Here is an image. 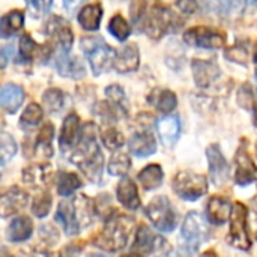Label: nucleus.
<instances>
[{
  "instance_id": "28",
  "label": "nucleus",
  "mask_w": 257,
  "mask_h": 257,
  "mask_svg": "<svg viewBox=\"0 0 257 257\" xmlns=\"http://www.w3.org/2000/svg\"><path fill=\"white\" fill-rule=\"evenodd\" d=\"M54 136V126L53 123L47 122L44 123V126L41 128L38 139H36V145H35V154L41 155L42 158H50L53 155V148H51V140Z\"/></svg>"
},
{
  "instance_id": "11",
  "label": "nucleus",
  "mask_w": 257,
  "mask_h": 257,
  "mask_svg": "<svg viewBox=\"0 0 257 257\" xmlns=\"http://www.w3.org/2000/svg\"><path fill=\"white\" fill-rule=\"evenodd\" d=\"M172 21H173V14L166 8L157 6L148 15L145 23V30L152 39H160L170 30L173 24Z\"/></svg>"
},
{
  "instance_id": "35",
  "label": "nucleus",
  "mask_w": 257,
  "mask_h": 257,
  "mask_svg": "<svg viewBox=\"0 0 257 257\" xmlns=\"http://www.w3.org/2000/svg\"><path fill=\"white\" fill-rule=\"evenodd\" d=\"M154 104H155L158 111L170 113V111H173L176 108L178 99H176V95L172 90H160L157 93V98H155Z\"/></svg>"
},
{
  "instance_id": "43",
  "label": "nucleus",
  "mask_w": 257,
  "mask_h": 257,
  "mask_svg": "<svg viewBox=\"0 0 257 257\" xmlns=\"http://www.w3.org/2000/svg\"><path fill=\"white\" fill-rule=\"evenodd\" d=\"M226 56L233 60V62H238V63H247L248 60V53H247V47H242V45H233L230 47L227 51H226Z\"/></svg>"
},
{
  "instance_id": "19",
  "label": "nucleus",
  "mask_w": 257,
  "mask_h": 257,
  "mask_svg": "<svg viewBox=\"0 0 257 257\" xmlns=\"http://www.w3.org/2000/svg\"><path fill=\"white\" fill-rule=\"evenodd\" d=\"M232 215L230 202L224 197H211L206 205V220L212 224H224Z\"/></svg>"
},
{
  "instance_id": "38",
  "label": "nucleus",
  "mask_w": 257,
  "mask_h": 257,
  "mask_svg": "<svg viewBox=\"0 0 257 257\" xmlns=\"http://www.w3.org/2000/svg\"><path fill=\"white\" fill-rule=\"evenodd\" d=\"M51 203H53V199L48 193H42L39 196L35 197L33 203H32V212L33 215L42 218L45 217L48 212H50V208H51Z\"/></svg>"
},
{
  "instance_id": "36",
  "label": "nucleus",
  "mask_w": 257,
  "mask_h": 257,
  "mask_svg": "<svg viewBox=\"0 0 257 257\" xmlns=\"http://www.w3.org/2000/svg\"><path fill=\"white\" fill-rule=\"evenodd\" d=\"M108 30L119 41H125L130 36V26H128V23L125 21V18L122 15H114L110 20Z\"/></svg>"
},
{
  "instance_id": "3",
  "label": "nucleus",
  "mask_w": 257,
  "mask_h": 257,
  "mask_svg": "<svg viewBox=\"0 0 257 257\" xmlns=\"http://www.w3.org/2000/svg\"><path fill=\"white\" fill-rule=\"evenodd\" d=\"M89 209H92L90 200L86 199V196H77V199H74L72 202L65 200V202L59 203V208L56 212V221H59L62 224L66 235H69V236L78 235L80 223H81L83 217L87 221L90 220Z\"/></svg>"
},
{
  "instance_id": "37",
  "label": "nucleus",
  "mask_w": 257,
  "mask_h": 257,
  "mask_svg": "<svg viewBox=\"0 0 257 257\" xmlns=\"http://www.w3.org/2000/svg\"><path fill=\"white\" fill-rule=\"evenodd\" d=\"M101 139L105 148L116 151L119 148H122V145L125 143V139L122 136V133H119L116 128H107L101 133Z\"/></svg>"
},
{
  "instance_id": "17",
  "label": "nucleus",
  "mask_w": 257,
  "mask_h": 257,
  "mask_svg": "<svg viewBox=\"0 0 257 257\" xmlns=\"http://www.w3.org/2000/svg\"><path fill=\"white\" fill-rule=\"evenodd\" d=\"M139 63H140V54L136 44H128L116 53L114 68L117 72L122 74L133 72L139 68Z\"/></svg>"
},
{
  "instance_id": "32",
  "label": "nucleus",
  "mask_w": 257,
  "mask_h": 257,
  "mask_svg": "<svg viewBox=\"0 0 257 257\" xmlns=\"http://www.w3.org/2000/svg\"><path fill=\"white\" fill-rule=\"evenodd\" d=\"M42 101L45 108L50 113H57L63 108V101H65V93L60 89H48L42 95Z\"/></svg>"
},
{
  "instance_id": "25",
  "label": "nucleus",
  "mask_w": 257,
  "mask_h": 257,
  "mask_svg": "<svg viewBox=\"0 0 257 257\" xmlns=\"http://www.w3.org/2000/svg\"><path fill=\"white\" fill-rule=\"evenodd\" d=\"M33 232V223L29 217L23 215L15 220L8 226V239L11 242H23L32 236Z\"/></svg>"
},
{
  "instance_id": "4",
  "label": "nucleus",
  "mask_w": 257,
  "mask_h": 257,
  "mask_svg": "<svg viewBox=\"0 0 257 257\" xmlns=\"http://www.w3.org/2000/svg\"><path fill=\"white\" fill-rule=\"evenodd\" d=\"M81 48L84 54L87 56V60L90 63V68L95 75L102 74L104 71L114 66L116 53L113 48L105 45L101 39H83Z\"/></svg>"
},
{
  "instance_id": "47",
  "label": "nucleus",
  "mask_w": 257,
  "mask_h": 257,
  "mask_svg": "<svg viewBox=\"0 0 257 257\" xmlns=\"http://www.w3.org/2000/svg\"><path fill=\"white\" fill-rule=\"evenodd\" d=\"M176 6L184 12V14H194L199 8L197 0H178Z\"/></svg>"
},
{
  "instance_id": "56",
  "label": "nucleus",
  "mask_w": 257,
  "mask_h": 257,
  "mask_svg": "<svg viewBox=\"0 0 257 257\" xmlns=\"http://www.w3.org/2000/svg\"><path fill=\"white\" fill-rule=\"evenodd\" d=\"M122 257H137L134 253H131V254H125V256H122Z\"/></svg>"
},
{
  "instance_id": "50",
  "label": "nucleus",
  "mask_w": 257,
  "mask_h": 257,
  "mask_svg": "<svg viewBox=\"0 0 257 257\" xmlns=\"http://www.w3.org/2000/svg\"><path fill=\"white\" fill-rule=\"evenodd\" d=\"M245 3V6L248 8H257V0H242Z\"/></svg>"
},
{
  "instance_id": "55",
  "label": "nucleus",
  "mask_w": 257,
  "mask_h": 257,
  "mask_svg": "<svg viewBox=\"0 0 257 257\" xmlns=\"http://www.w3.org/2000/svg\"><path fill=\"white\" fill-rule=\"evenodd\" d=\"M163 257H181L178 253H170V254H167V256H163Z\"/></svg>"
},
{
  "instance_id": "27",
  "label": "nucleus",
  "mask_w": 257,
  "mask_h": 257,
  "mask_svg": "<svg viewBox=\"0 0 257 257\" xmlns=\"http://www.w3.org/2000/svg\"><path fill=\"white\" fill-rule=\"evenodd\" d=\"M102 18V8L98 3H92V5H86L80 14H78V23L83 29L93 32L98 30L99 23Z\"/></svg>"
},
{
  "instance_id": "20",
  "label": "nucleus",
  "mask_w": 257,
  "mask_h": 257,
  "mask_svg": "<svg viewBox=\"0 0 257 257\" xmlns=\"http://www.w3.org/2000/svg\"><path fill=\"white\" fill-rule=\"evenodd\" d=\"M130 151L136 157H142V158L155 154V151H157L155 137L152 136V133H149L146 130L134 133L130 139Z\"/></svg>"
},
{
  "instance_id": "5",
  "label": "nucleus",
  "mask_w": 257,
  "mask_h": 257,
  "mask_svg": "<svg viewBox=\"0 0 257 257\" xmlns=\"http://www.w3.org/2000/svg\"><path fill=\"white\" fill-rule=\"evenodd\" d=\"M146 215L152 221V224L164 233L172 232L178 223L176 212L170 200L164 196H158L149 202V205L146 206Z\"/></svg>"
},
{
  "instance_id": "31",
  "label": "nucleus",
  "mask_w": 257,
  "mask_h": 257,
  "mask_svg": "<svg viewBox=\"0 0 257 257\" xmlns=\"http://www.w3.org/2000/svg\"><path fill=\"white\" fill-rule=\"evenodd\" d=\"M81 187V179L71 172H60L57 181V193L62 197H69L75 190Z\"/></svg>"
},
{
  "instance_id": "39",
  "label": "nucleus",
  "mask_w": 257,
  "mask_h": 257,
  "mask_svg": "<svg viewBox=\"0 0 257 257\" xmlns=\"http://www.w3.org/2000/svg\"><path fill=\"white\" fill-rule=\"evenodd\" d=\"M0 142H2V149H0V157H2V164H6L15 154H17V143L12 139V136H9L8 133H2L0 136Z\"/></svg>"
},
{
  "instance_id": "45",
  "label": "nucleus",
  "mask_w": 257,
  "mask_h": 257,
  "mask_svg": "<svg viewBox=\"0 0 257 257\" xmlns=\"http://www.w3.org/2000/svg\"><path fill=\"white\" fill-rule=\"evenodd\" d=\"M209 6L214 9V12L217 14H229L233 5V0H208Z\"/></svg>"
},
{
  "instance_id": "41",
  "label": "nucleus",
  "mask_w": 257,
  "mask_h": 257,
  "mask_svg": "<svg viewBox=\"0 0 257 257\" xmlns=\"http://www.w3.org/2000/svg\"><path fill=\"white\" fill-rule=\"evenodd\" d=\"M38 44L32 39V36L29 33H24L21 38H20V53L24 59L27 60H32L35 59L36 53H38Z\"/></svg>"
},
{
  "instance_id": "54",
  "label": "nucleus",
  "mask_w": 257,
  "mask_h": 257,
  "mask_svg": "<svg viewBox=\"0 0 257 257\" xmlns=\"http://www.w3.org/2000/svg\"><path fill=\"white\" fill-rule=\"evenodd\" d=\"M253 59H254V62L257 63V42H256V45H254V53H253Z\"/></svg>"
},
{
  "instance_id": "24",
  "label": "nucleus",
  "mask_w": 257,
  "mask_h": 257,
  "mask_svg": "<svg viewBox=\"0 0 257 257\" xmlns=\"http://www.w3.org/2000/svg\"><path fill=\"white\" fill-rule=\"evenodd\" d=\"M117 200L120 202V205H123L128 209H139L140 208V197H139V191L136 184L130 179V178H123L119 184H117Z\"/></svg>"
},
{
  "instance_id": "22",
  "label": "nucleus",
  "mask_w": 257,
  "mask_h": 257,
  "mask_svg": "<svg viewBox=\"0 0 257 257\" xmlns=\"http://www.w3.org/2000/svg\"><path fill=\"white\" fill-rule=\"evenodd\" d=\"M24 90L17 86V84H6L2 87V92H0V104H2V108L6 111V113H15L23 101H24Z\"/></svg>"
},
{
  "instance_id": "14",
  "label": "nucleus",
  "mask_w": 257,
  "mask_h": 257,
  "mask_svg": "<svg viewBox=\"0 0 257 257\" xmlns=\"http://www.w3.org/2000/svg\"><path fill=\"white\" fill-rule=\"evenodd\" d=\"M158 244H164V241L157 236L148 226H140L136 235L133 253L137 257H148L158 247Z\"/></svg>"
},
{
  "instance_id": "59",
  "label": "nucleus",
  "mask_w": 257,
  "mask_h": 257,
  "mask_svg": "<svg viewBox=\"0 0 257 257\" xmlns=\"http://www.w3.org/2000/svg\"><path fill=\"white\" fill-rule=\"evenodd\" d=\"M256 155H257V145H256Z\"/></svg>"
},
{
  "instance_id": "9",
  "label": "nucleus",
  "mask_w": 257,
  "mask_h": 257,
  "mask_svg": "<svg viewBox=\"0 0 257 257\" xmlns=\"http://www.w3.org/2000/svg\"><path fill=\"white\" fill-rule=\"evenodd\" d=\"M184 39L188 45L197 48H221L226 42L224 35L211 27H191L184 33Z\"/></svg>"
},
{
  "instance_id": "51",
  "label": "nucleus",
  "mask_w": 257,
  "mask_h": 257,
  "mask_svg": "<svg viewBox=\"0 0 257 257\" xmlns=\"http://www.w3.org/2000/svg\"><path fill=\"white\" fill-rule=\"evenodd\" d=\"M200 257H218V254L214 250H208V251H205Z\"/></svg>"
},
{
  "instance_id": "53",
  "label": "nucleus",
  "mask_w": 257,
  "mask_h": 257,
  "mask_svg": "<svg viewBox=\"0 0 257 257\" xmlns=\"http://www.w3.org/2000/svg\"><path fill=\"white\" fill-rule=\"evenodd\" d=\"M251 205H253V209L257 212V194L253 197V200H251Z\"/></svg>"
},
{
  "instance_id": "49",
  "label": "nucleus",
  "mask_w": 257,
  "mask_h": 257,
  "mask_svg": "<svg viewBox=\"0 0 257 257\" xmlns=\"http://www.w3.org/2000/svg\"><path fill=\"white\" fill-rule=\"evenodd\" d=\"M32 257H54L51 253H47V251H38V253H35Z\"/></svg>"
},
{
  "instance_id": "42",
  "label": "nucleus",
  "mask_w": 257,
  "mask_h": 257,
  "mask_svg": "<svg viewBox=\"0 0 257 257\" xmlns=\"http://www.w3.org/2000/svg\"><path fill=\"white\" fill-rule=\"evenodd\" d=\"M105 95L108 96V99H110L114 105L125 108V92H123V89H122L120 86H117V84L108 86V87L105 89Z\"/></svg>"
},
{
  "instance_id": "12",
  "label": "nucleus",
  "mask_w": 257,
  "mask_h": 257,
  "mask_svg": "<svg viewBox=\"0 0 257 257\" xmlns=\"http://www.w3.org/2000/svg\"><path fill=\"white\" fill-rule=\"evenodd\" d=\"M206 157L209 161V172L211 179L215 185H223L226 179L229 178V164L221 154V149L218 145H211L206 149Z\"/></svg>"
},
{
  "instance_id": "44",
  "label": "nucleus",
  "mask_w": 257,
  "mask_h": 257,
  "mask_svg": "<svg viewBox=\"0 0 257 257\" xmlns=\"http://www.w3.org/2000/svg\"><path fill=\"white\" fill-rule=\"evenodd\" d=\"M253 101H254V96H253L251 86L250 84H244L239 89V93H238V102H239V105L244 107V108H251Z\"/></svg>"
},
{
  "instance_id": "40",
  "label": "nucleus",
  "mask_w": 257,
  "mask_h": 257,
  "mask_svg": "<svg viewBox=\"0 0 257 257\" xmlns=\"http://www.w3.org/2000/svg\"><path fill=\"white\" fill-rule=\"evenodd\" d=\"M42 114H44L42 113V108L38 104L32 102V104H29L26 107L24 113L21 114V123L23 125H27V126L38 125L41 122V119H42Z\"/></svg>"
},
{
  "instance_id": "18",
  "label": "nucleus",
  "mask_w": 257,
  "mask_h": 257,
  "mask_svg": "<svg viewBox=\"0 0 257 257\" xmlns=\"http://www.w3.org/2000/svg\"><path fill=\"white\" fill-rule=\"evenodd\" d=\"M157 131L164 146H173L181 136V123L178 116L169 114L157 122Z\"/></svg>"
},
{
  "instance_id": "48",
  "label": "nucleus",
  "mask_w": 257,
  "mask_h": 257,
  "mask_svg": "<svg viewBox=\"0 0 257 257\" xmlns=\"http://www.w3.org/2000/svg\"><path fill=\"white\" fill-rule=\"evenodd\" d=\"M26 3H27V8H29L32 17L38 18V17L42 15V12H44V5H45L44 0H26Z\"/></svg>"
},
{
  "instance_id": "33",
  "label": "nucleus",
  "mask_w": 257,
  "mask_h": 257,
  "mask_svg": "<svg viewBox=\"0 0 257 257\" xmlns=\"http://www.w3.org/2000/svg\"><path fill=\"white\" fill-rule=\"evenodd\" d=\"M131 167V160L126 154H114L108 163V173L113 176H125Z\"/></svg>"
},
{
  "instance_id": "15",
  "label": "nucleus",
  "mask_w": 257,
  "mask_h": 257,
  "mask_svg": "<svg viewBox=\"0 0 257 257\" xmlns=\"http://www.w3.org/2000/svg\"><path fill=\"white\" fill-rule=\"evenodd\" d=\"M47 29H48V33L51 35V38L54 39V42L57 44L59 50L63 53H69V50L72 47V41H74L71 27L59 17V18H53L48 23Z\"/></svg>"
},
{
  "instance_id": "2",
  "label": "nucleus",
  "mask_w": 257,
  "mask_h": 257,
  "mask_svg": "<svg viewBox=\"0 0 257 257\" xmlns=\"http://www.w3.org/2000/svg\"><path fill=\"white\" fill-rule=\"evenodd\" d=\"M133 227L134 220L131 217L116 214L107 220V224L95 238V245L107 251H117L128 244Z\"/></svg>"
},
{
  "instance_id": "6",
  "label": "nucleus",
  "mask_w": 257,
  "mask_h": 257,
  "mask_svg": "<svg viewBox=\"0 0 257 257\" xmlns=\"http://www.w3.org/2000/svg\"><path fill=\"white\" fill-rule=\"evenodd\" d=\"M173 190L184 200H197L208 191V181L194 172H179L173 178Z\"/></svg>"
},
{
  "instance_id": "46",
  "label": "nucleus",
  "mask_w": 257,
  "mask_h": 257,
  "mask_svg": "<svg viewBox=\"0 0 257 257\" xmlns=\"http://www.w3.org/2000/svg\"><path fill=\"white\" fill-rule=\"evenodd\" d=\"M145 8H146V0H134L131 3V18L134 21H139L145 12Z\"/></svg>"
},
{
  "instance_id": "60",
  "label": "nucleus",
  "mask_w": 257,
  "mask_h": 257,
  "mask_svg": "<svg viewBox=\"0 0 257 257\" xmlns=\"http://www.w3.org/2000/svg\"><path fill=\"white\" fill-rule=\"evenodd\" d=\"M256 238H257V235H256Z\"/></svg>"
},
{
  "instance_id": "29",
  "label": "nucleus",
  "mask_w": 257,
  "mask_h": 257,
  "mask_svg": "<svg viewBox=\"0 0 257 257\" xmlns=\"http://www.w3.org/2000/svg\"><path fill=\"white\" fill-rule=\"evenodd\" d=\"M24 23V14L18 9L11 11L9 14L3 15L0 20V35L2 38H9L15 32H18L23 27Z\"/></svg>"
},
{
  "instance_id": "8",
  "label": "nucleus",
  "mask_w": 257,
  "mask_h": 257,
  "mask_svg": "<svg viewBox=\"0 0 257 257\" xmlns=\"http://www.w3.org/2000/svg\"><path fill=\"white\" fill-rule=\"evenodd\" d=\"M181 235L187 251L190 254L196 253L200 248V245L208 239V226L203 217L197 212H190L184 220Z\"/></svg>"
},
{
  "instance_id": "34",
  "label": "nucleus",
  "mask_w": 257,
  "mask_h": 257,
  "mask_svg": "<svg viewBox=\"0 0 257 257\" xmlns=\"http://www.w3.org/2000/svg\"><path fill=\"white\" fill-rule=\"evenodd\" d=\"M83 0H50V11L59 17L69 18L77 11Z\"/></svg>"
},
{
  "instance_id": "58",
  "label": "nucleus",
  "mask_w": 257,
  "mask_h": 257,
  "mask_svg": "<svg viewBox=\"0 0 257 257\" xmlns=\"http://www.w3.org/2000/svg\"><path fill=\"white\" fill-rule=\"evenodd\" d=\"M256 81H257V71H256Z\"/></svg>"
},
{
  "instance_id": "16",
  "label": "nucleus",
  "mask_w": 257,
  "mask_h": 257,
  "mask_svg": "<svg viewBox=\"0 0 257 257\" xmlns=\"http://www.w3.org/2000/svg\"><path fill=\"white\" fill-rule=\"evenodd\" d=\"M193 75L199 87H209L220 75V68L214 62L208 60H193Z\"/></svg>"
},
{
  "instance_id": "26",
  "label": "nucleus",
  "mask_w": 257,
  "mask_h": 257,
  "mask_svg": "<svg viewBox=\"0 0 257 257\" xmlns=\"http://www.w3.org/2000/svg\"><path fill=\"white\" fill-rule=\"evenodd\" d=\"M56 66L60 75L69 78H81L84 75V68L75 57H69L68 53L59 51L56 59Z\"/></svg>"
},
{
  "instance_id": "23",
  "label": "nucleus",
  "mask_w": 257,
  "mask_h": 257,
  "mask_svg": "<svg viewBox=\"0 0 257 257\" xmlns=\"http://www.w3.org/2000/svg\"><path fill=\"white\" fill-rule=\"evenodd\" d=\"M51 178V166L47 163L32 164L23 170V181L32 187H45Z\"/></svg>"
},
{
  "instance_id": "57",
  "label": "nucleus",
  "mask_w": 257,
  "mask_h": 257,
  "mask_svg": "<svg viewBox=\"0 0 257 257\" xmlns=\"http://www.w3.org/2000/svg\"><path fill=\"white\" fill-rule=\"evenodd\" d=\"M89 257H105V256H102V254H92V256H89Z\"/></svg>"
},
{
  "instance_id": "1",
  "label": "nucleus",
  "mask_w": 257,
  "mask_h": 257,
  "mask_svg": "<svg viewBox=\"0 0 257 257\" xmlns=\"http://www.w3.org/2000/svg\"><path fill=\"white\" fill-rule=\"evenodd\" d=\"M71 161L86 175L90 182L101 181L104 157L96 142V130L93 123L89 122L84 125L78 145L71 155Z\"/></svg>"
},
{
  "instance_id": "7",
  "label": "nucleus",
  "mask_w": 257,
  "mask_h": 257,
  "mask_svg": "<svg viewBox=\"0 0 257 257\" xmlns=\"http://www.w3.org/2000/svg\"><path fill=\"white\" fill-rule=\"evenodd\" d=\"M247 208L244 203L236 202L232 209L230 215V230L227 235V242L239 250H250L251 247V239L247 230Z\"/></svg>"
},
{
  "instance_id": "13",
  "label": "nucleus",
  "mask_w": 257,
  "mask_h": 257,
  "mask_svg": "<svg viewBox=\"0 0 257 257\" xmlns=\"http://www.w3.org/2000/svg\"><path fill=\"white\" fill-rule=\"evenodd\" d=\"M29 202V196L26 191H23L20 187H12L9 188L3 196H2V202H0V211H2V217H9L14 215L17 212H20L21 209H24L27 206Z\"/></svg>"
},
{
  "instance_id": "52",
  "label": "nucleus",
  "mask_w": 257,
  "mask_h": 257,
  "mask_svg": "<svg viewBox=\"0 0 257 257\" xmlns=\"http://www.w3.org/2000/svg\"><path fill=\"white\" fill-rule=\"evenodd\" d=\"M253 123H254V126L257 128V105L254 107V113H253Z\"/></svg>"
},
{
  "instance_id": "21",
  "label": "nucleus",
  "mask_w": 257,
  "mask_h": 257,
  "mask_svg": "<svg viewBox=\"0 0 257 257\" xmlns=\"http://www.w3.org/2000/svg\"><path fill=\"white\" fill-rule=\"evenodd\" d=\"M78 133H80V119L75 113H71L65 117L62 130H60L59 145L62 151H68L77 143V140H80Z\"/></svg>"
},
{
  "instance_id": "30",
  "label": "nucleus",
  "mask_w": 257,
  "mask_h": 257,
  "mask_svg": "<svg viewBox=\"0 0 257 257\" xmlns=\"http://www.w3.org/2000/svg\"><path fill=\"white\" fill-rule=\"evenodd\" d=\"M164 178L163 169L158 164H149L139 173V181L145 190H155L161 185Z\"/></svg>"
},
{
  "instance_id": "10",
  "label": "nucleus",
  "mask_w": 257,
  "mask_h": 257,
  "mask_svg": "<svg viewBox=\"0 0 257 257\" xmlns=\"http://www.w3.org/2000/svg\"><path fill=\"white\" fill-rule=\"evenodd\" d=\"M235 181L241 187H245L257 181V166L253 163V158L248 154L245 140H242L235 155Z\"/></svg>"
}]
</instances>
